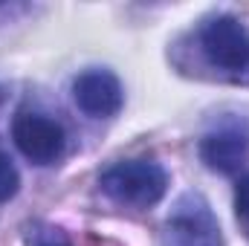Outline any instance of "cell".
I'll return each instance as SVG.
<instances>
[{
    "instance_id": "obj_1",
    "label": "cell",
    "mask_w": 249,
    "mask_h": 246,
    "mask_svg": "<svg viewBox=\"0 0 249 246\" xmlns=\"http://www.w3.org/2000/svg\"><path fill=\"white\" fill-rule=\"evenodd\" d=\"M102 191L122 206L148 209L165 197L168 174L162 165L151 159H127V162H116L102 174Z\"/></svg>"
},
{
    "instance_id": "obj_2",
    "label": "cell",
    "mask_w": 249,
    "mask_h": 246,
    "mask_svg": "<svg viewBox=\"0 0 249 246\" xmlns=\"http://www.w3.org/2000/svg\"><path fill=\"white\" fill-rule=\"evenodd\" d=\"M162 246H223L217 217L197 191L183 194L162 223Z\"/></svg>"
},
{
    "instance_id": "obj_3",
    "label": "cell",
    "mask_w": 249,
    "mask_h": 246,
    "mask_svg": "<svg viewBox=\"0 0 249 246\" xmlns=\"http://www.w3.org/2000/svg\"><path fill=\"white\" fill-rule=\"evenodd\" d=\"M200 50L209 64L232 72L235 78L249 81V29L238 18H214L200 29Z\"/></svg>"
},
{
    "instance_id": "obj_4",
    "label": "cell",
    "mask_w": 249,
    "mask_h": 246,
    "mask_svg": "<svg viewBox=\"0 0 249 246\" xmlns=\"http://www.w3.org/2000/svg\"><path fill=\"white\" fill-rule=\"evenodd\" d=\"M12 139H15L18 151L35 165L55 162L67 145L64 127L44 113H18L12 122Z\"/></svg>"
},
{
    "instance_id": "obj_5",
    "label": "cell",
    "mask_w": 249,
    "mask_h": 246,
    "mask_svg": "<svg viewBox=\"0 0 249 246\" xmlns=\"http://www.w3.org/2000/svg\"><path fill=\"white\" fill-rule=\"evenodd\" d=\"M72 99L87 116L105 119L122 110L124 93L119 78L110 70H87L72 81Z\"/></svg>"
},
{
    "instance_id": "obj_6",
    "label": "cell",
    "mask_w": 249,
    "mask_h": 246,
    "mask_svg": "<svg viewBox=\"0 0 249 246\" xmlns=\"http://www.w3.org/2000/svg\"><path fill=\"white\" fill-rule=\"evenodd\" d=\"M249 154V127L247 124H220L200 142V159L220 174H232L247 162Z\"/></svg>"
},
{
    "instance_id": "obj_7",
    "label": "cell",
    "mask_w": 249,
    "mask_h": 246,
    "mask_svg": "<svg viewBox=\"0 0 249 246\" xmlns=\"http://www.w3.org/2000/svg\"><path fill=\"white\" fill-rule=\"evenodd\" d=\"M26 246H72L67 232L53 226V223H29L23 232Z\"/></svg>"
},
{
    "instance_id": "obj_8",
    "label": "cell",
    "mask_w": 249,
    "mask_h": 246,
    "mask_svg": "<svg viewBox=\"0 0 249 246\" xmlns=\"http://www.w3.org/2000/svg\"><path fill=\"white\" fill-rule=\"evenodd\" d=\"M18 185H20V174H18L15 162L0 151V203L12 200L18 194Z\"/></svg>"
},
{
    "instance_id": "obj_9",
    "label": "cell",
    "mask_w": 249,
    "mask_h": 246,
    "mask_svg": "<svg viewBox=\"0 0 249 246\" xmlns=\"http://www.w3.org/2000/svg\"><path fill=\"white\" fill-rule=\"evenodd\" d=\"M235 206H238V211L249 217V174L247 177H241V183L235 188Z\"/></svg>"
}]
</instances>
